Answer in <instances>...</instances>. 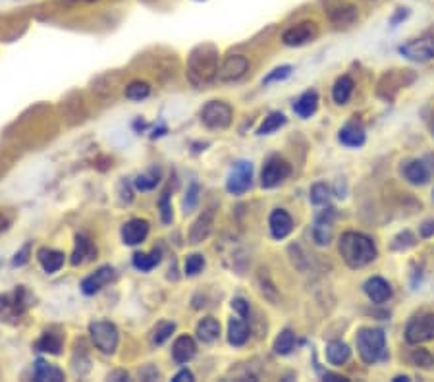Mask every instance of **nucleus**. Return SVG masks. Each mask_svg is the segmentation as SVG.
Wrapping results in <instances>:
<instances>
[{"mask_svg": "<svg viewBox=\"0 0 434 382\" xmlns=\"http://www.w3.org/2000/svg\"><path fill=\"white\" fill-rule=\"evenodd\" d=\"M8 226H10V221H8L6 216L0 213V234H2V232H6Z\"/></svg>", "mask_w": 434, "mask_h": 382, "instance_id": "nucleus-51", "label": "nucleus"}, {"mask_svg": "<svg viewBox=\"0 0 434 382\" xmlns=\"http://www.w3.org/2000/svg\"><path fill=\"white\" fill-rule=\"evenodd\" d=\"M354 93V80L349 75H342L338 78L332 87V99L336 105H346L349 101V97Z\"/></svg>", "mask_w": 434, "mask_h": 382, "instance_id": "nucleus-30", "label": "nucleus"}, {"mask_svg": "<svg viewBox=\"0 0 434 382\" xmlns=\"http://www.w3.org/2000/svg\"><path fill=\"white\" fill-rule=\"evenodd\" d=\"M248 70H249L248 58H245L243 54H232V56H226V58L222 60L221 68H218V80L224 81V83L238 81L248 74Z\"/></svg>", "mask_w": 434, "mask_h": 382, "instance_id": "nucleus-13", "label": "nucleus"}, {"mask_svg": "<svg viewBox=\"0 0 434 382\" xmlns=\"http://www.w3.org/2000/svg\"><path fill=\"white\" fill-rule=\"evenodd\" d=\"M31 305V295L23 286L16 288L12 294L0 295V321L16 322L27 307Z\"/></svg>", "mask_w": 434, "mask_h": 382, "instance_id": "nucleus-4", "label": "nucleus"}, {"mask_svg": "<svg viewBox=\"0 0 434 382\" xmlns=\"http://www.w3.org/2000/svg\"><path fill=\"white\" fill-rule=\"evenodd\" d=\"M317 35H319V27L314 21H301L297 26L287 27L282 35V43L286 47H303L317 39Z\"/></svg>", "mask_w": 434, "mask_h": 382, "instance_id": "nucleus-11", "label": "nucleus"}, {"mask_svg": "<svg viewBox=\"0 0 434 382\" xmlns=\"http://www.w3.org/2000/svg\"><path fill=\"white\" fill-rule=\"evenodd\" d=\"M214 226V215L213 211H207L191 224L189 228V242L191 243H203L207 240Z\"/></svg>", "mask_w": 434, "mask_h": 382, "instance_id": "nucleus-20", "label": "nucleus"}, {"mask_svg": "<svg viewBox=\"0 0 434 382\" xmlns=\"http://www.w3.org/2000/svg\"><path fill=\"white\" fill-rule=\"evenodd\" d=\"M292 70H294V68L287 66V64H286V66L276 68V70H272V72H270V74H268L267 78L263 80V85H270V83H276V81L287 80V78L292 75Z\"/></svg>", "mask_w": 434, "mask_h": 382, "instance_id": "nucleus-42", "label": "nucleus"}, {"mask_svg": "<svg viewBox=\"0 0 434 382\" xmlns=\"http://www.w3.org/2000/svg\"><path fill=\"white\" fill-rule=\"evenodd\" d=\"M403 172V178L413 184V186H425L428 180H430V172H428L427 164L423 161H409L403 164L401 168Z\"/></svg>", "mask_w": 434, "mask_h": 382, "instance_id": "nucleus-23", "label": "nucleus"}, {"mask_svg": "<svg viewBox=\"0 0 434 382\" xmlns=\"http://www.w3.org/2000/svg\"><path fill=\"white\" fill-rule=\"evenodd\" d=\"M355 344H357V354H359L361 361L365 365H374V363L384 361L388 357L386 349V334L381 329H361L355 336Z\"/></svg>", "mask_w": 434, "mask_h": 382, "instance_id": "nucleus-3", "label": "nucleus"}, {"mask_svg": "<svg viewBox=\"0 0 434 382\" xmlns=\"http://www.w3.org/2000/svg\"><path fill=\"white\" fill-rule=\"evenodd\" d=\"M408 381H409V376H406V375H403V376H401V375L400 376H394V382H408Z\"/></svg>", "mask_w": 434, "mask_h": 382, "instance_id": "nucleus-53", "label": "nucleus"}, {"mask_svg": "<svg viewBox=\"0 0 434 382\" xmlns=\"http://www.w3.org/2000/svg\"><path fill=\"white\" fill-rule=\"evenodd\" d=\"M195 354H197V344H195V340L191 336L184 334L176 338V342H174V348H172L174 361L184 365V363L191 361L195 357Z\"/></svg>", "mask_w": 434, "mask_h": 382, "instance_id": "nucleus-21", "label": "nucleus"}, {"mask_svg": "<svg viewBox=\"0 0 434 382\" xmlns=\"http://www.w3.org/2000/svg\"><path fill=\"white\" fill-rule=\"evenodd\" d=\"M159 262H161V253H159V251L134 255V267L137 268V270H141V272H149V270H153Z\"/></svg>", "mask_w": 434, "mask_h": 382, "instance_id": "nucleus-34", "label": "nucleus"}, {"mask_svg": "<svg viewBox=\"0 0 434 382\" xmlns=\"http://www.w3.org/2000/svg\"><path fill=\"white\" fill-rule=\"evenodd\" d=\"M338 139H340L342 145H346V147H351V149H357V147H363L365 145V141H367V134H365V127L361 126L359 122H347L346 126L342 127L340 134H338Z\"/></svg>", "mask_w": 434, "mask_h": 382, "instance_id": "nucleus-17", "label": "nucleus"}, {"mask_svg": "<svg viewBox=\"0 0 434 382\" xmlns=\"http://www.w3.org/2000/svg\"><path fill=\"white\" fill-rule=\"evenodd\" d=\"M249 340V327L245 319H230L228 322V342L241 348Z\"/></svg>", "mask_w": 434, "mask_h": 382, "instance_id": "nucleus-28", "label": "nucleus"}, {"mask_svg": "<svg viewBox=\"0 0 434 382\" xmlns=\"http://www.w3.org/2000/svg\"><path fill=\"white\" fill-rule=\"evenodd\" d=\"M159 181H161V172H159L157 168H153V170H149L147 174L137 176L134 180V186L139 189V191H149V189L157 188Z\"/></svg>", "mask_w": 434, "mask_h": 382, "instance_id": "nucleus-37", "label": "nucleus"}, {"mask_svg": "<svg viewBox=\"0 0 434 382\" xmlns=\"http://www.w3.org/2000/svg\"><path fill=\"white\" fill-rule=\"evenodd\" d=\"M406 340L411 346L434 340V313H423L413 317L406 327Z\"/></svg>", "mask_w": 434, "mask_h": 382, "instance_id": "nucleus-8", "label": "nucleus"}, {"mask_svg": "<svg viewBox=\"0 0 434 382\" xmlns=\"http://www.w3.org/2000/svg\"><path fill=\"white\" fill-rule=\"evenodd\" d=\"M205 267V257L199 253L189 255L186 259V275L187 276H197Z\"/></svg>", "mask_w": 434, "mask_h": 382, "instance_id": "nucleus-41", "label": "nucleus"}, {"mask_svg": "<svg viewBox=\"0 0 434 382\" xmlns=\"http://www.w3.org/2000/svg\"><path fill=\"white\" fill-rule=\"evenodd\" d=\"M419 232H421V238H425V240H428V238H433L434 235V221L430 218V221H425L419 226Z\"/></svg>", "mask_w": 434, "mask_h": 382, "instance_id": "nucleus-47", "label": "nucleus"}, {"mask_svg": "<svg viewBox=\"0 0 434 382\" xmlns=\"http://www.w3.org/2000/svg\"><path fill=\"white\" fill-rule=\"evenodd\" d=\"M433 197H434V193H433Z\"/></svg>", "mask_w": 434, "mask_h": 382, "instance_id": "nucleus-55", "label": "nucleus"}, {"mask_svg": "<svg viewBox=\"0 0 434 382\" xmlns=\"http://www.w3.org/2000/svg\"><path fill=\"white\" fill-rule=\"evenodd\" d=\"M284 124H286V116L282 115V112H270V115L265 118V122H263V124L259 126L257 134L259 135L272 134V132H276V129H280Z\"/></svg>", "mask_w": 434, "mask_h": 382, "instance_id": "nucleus-36", "label": "nucleus"}, {"mask_svg": "<svg viewBox=\"0 0 434 382\" xmlns=\"http://www.w3.org/2000/svg\"><path fill=\"white\" fill-rule=\"evenodd\" d=\"M330 18H332L336 26H349V23H354L357 20V10L351 4H342V6L334 8L330 12Z\"/></svg>", "mask_w": 434, "mask_h": 382, "instance_id": "nucleus-32", "label": "nucleus"}, {"mask_svg": "<svg viewBox=\"0 0 434 382\" xmlns=\"http://www.w3.org/2000/svg\"><path fill=\"white\" fill-rule=\"evenodd\" d=\"M317 108H319V93L313 91V89L305 91V93L301 95L300 99L294 102V112L300 116V118H311V116L317 112Z\"/></svg>", "mask_w": 434, "mask_h": 382, "instance_id": "nucleus-26", "label": "nucleus"}, {"mask_svg": "<svg viewBox=\"0 0 434 382\" xmlns=\"http://www.w3.org/2000/svg\"><path fill=\"white\" fill-rule=\"evenodd\" d=\"M147 234L149 222L143 221V218H134L122 226V240L126 245H139L141 242H145Z\"/></svg>", "mask_w": 434, "mask_h": 382, "instance_id": "nucleus-18", "label": "nucleus"}, {"mask_svg": "<svg viewBox=\"0 0 434 382\" xmlns=\"http://www.w3.org/2000/svg\"><path fill=\"white\" fill-rule=\"evenodd\" d=\"M234 110L224 101H211L201 110V122L211 129H226L232 124Z\"/></svg>", "mask_w": 434, "mask_h": 382, "instance_id": "nucleus-7", "label": "nucleus"}, {"mask_svg": "<svg viewBox=\"0 0 434 382\" xmlns=\"http://www.w3.org/2000/svg\"><path fill=\"white\" fill-rule=\"evenodd\" d=\"M349 356H351V349H349V346L346 342L332 340V342L327 344V359L330 365H336V367L344 365V363H347Z\"/></svg>", "mask_w": 434, "mask_h": 382, "instance_id": "nucleus-29", "label": "nucleus"}, {"mask_svg": "<svg viewBox=\"0 0 434 382\" xmlns=\"http://www.w3.org/2000/svg\"><path fill=\"white\" fill-rule=\"evenodd\" d=\"M232 309H234L241 319H248L249 317V303L245 302L243 297H235L234 302H232Z\"/></svg>", "mask_w": 434, "mask_h": 382, "instance_id": "nucleus-45", "label": "nucleus"}, {"mask_svg": "<svg viewBox=\"0 0 434 382\" xmlns=\"http://www.w3.org/2000/svg\"><path fill=\"white\" fill-rule=\"evenodd\" d=\"M35 381L39 382H62L64 381V371H60L56 365L37 359L33 367Z\"/></svg>", "mask_w": 434, "mask_h": 382, "instance_id": "nucleus-27", "label": "nucleus"}, {"mask_svg": "<svg viewBox=\"0 0 434 382\" xmlns=\"http://www.w3.org/2000/svg\"><path fill=\"white\" fill-rule=\"evenodd\" d=\"M251 180H253V164L249 161H238L226 180L228 193L243 195L251 188Z\"/></svg>", "mask_w": 434, "mask_h": 382, "instance_id": "nucleus-10", "label": "nucleus"}, {"mask_svg": "<svg viewBox=\"0 0 434 382\" xmlns=\"http://www.w3.org/2000/svg\"><path fill=\"white\" fill-rule=\"evenodd\" d=\"M415 78H417V75H415V72H411V70H390V72H386V74L381 78V81H379L376 93H379V97H382V99H386V101H394L398 91L409 87L415 81Z\"/></svg>", "mask_w": 434, "mask_h": 382, "instance_id": "nucleus-5", "label": "nucleus"}, {"mask_svg": "<svg viewBox=\"0 0 434 382\" xmlns=\"http://www.w3.org/2000/svg\"><path fill=\"white\" fill-rule=\"evenodd\" d=\"M340 255L349 268H363L376 259V245L361 232H346L340 238Z\"/></svg>", "mask_w": 434, "mask_h": 382, "instance_id": "nucleus-2", "label": "nucleus"}, {"mask_svg": "<svg viewBox=\"0 0 434 382\" xmlns=\"http://www.w3.org/2000/svg\"><path fill=\"white\" fill-rule=\"evenodd\" d=\"M195 334L199 338L203 344H213L218 340L221 336V322L216 321L214 317H205L197 322V329H195Z\"/></svg>", "mask_w": 434, "mask_h": 382, "instance_id": "nucleus-25", "label": "nucleus"}, {"mask_svg": "<svg viewBox=\"0 0 434 382\" xmlns=\"http://www.w3.org/2000/svg\"><path fill=\"white\" fill-rule=\"evenodd\" d=\"M191 382V381H195L194 378V375H191V373H189V371L187 369H184V371H180V373H178V375L174 376V382Z\"/></svg>", "mask_w": 434, "mask_h": 382, "instance_id": "nucleus-49", "label": "nucleus"}, {"mask_svg": "<svg viewBox=\"0 0 434 382\" xmlns=\"http://www.w3.org/2000/svg\"><path fill=\"white\" fill-rule=\"evenodd\" d=\"M218 51L214 45H199L187 56L186 75L194 87L201 89L218 78Z\"/></svg>", "mask_w": 434, "mask_h": 382, "instance_id": "nucleus-1", "label": "nucleus"}, {"mask_svg": "<svg viewBox=\"0 0 434 382\" xmlns=\"http://www.w3.org/2000/svg\"><path fill=\"white\" fill-rule=\"evenodd\" d=\"M328 201H330V188H328L327 184H322V181L313 184V188H311V203L317 205V207H322Z\"/></svg>", "mask_w": 434, "mask_h": 382, "instance_id": "nucleus-39", "label": "nucleus"}, {"mask_svg": "<svg viewBox=\"0 0 434 382\" xmlns=\"http://www.w3.org/2000/svg\"><path fill=\"white\" fill-rule=\"evenodd\" d=\"M37 259H39L43 270H45V272H48V275H54V272H58V270L62 268V265H64V253H62V251H58V249H51V248L39 249V253H37Z\"/></svg>", "mask_w": 434, "mask_h": 382, "instance_id": "nucleus-24", "label": "nucleus"}, {"mask_svg": "<svg viewBox=\"0 0 434 382\" xmlns=\"http://www.w3.org/2000/svg\"><path fill=\"white\" fill-rule=\"evenodd\" d=\"M408 16H409L408 8H398V12H396L394 18H392V20H390V23H392V26H396V23H400L401 20H406V18H408Z\"/></svg>", "mask_w": 434, "mask_h": 382, "instance_id": "nucleus-48", "label": "nucleus"}, {"mask_svg": "<svg viewBox=\"0 0 434 382\" xmlns=\"http://www.w3.org/2000/svg\"><path fill=\"white\" fill-rule=\"evenodd\" d=\"M95 257H97V248L93 245V242L83 234L75 235V248L74 253H72V259H70L72 265L78 267V265H83L87 261H93Z\"/></svg>", "mask_w": 434, "mask_h": 382, "instance_id": "nucleus-22", "label": "nucleus"}, {"mask_svg": "<svg viewBox=\"0 0 434 382\" xmlns=\"http://www.w3.org/2000/svg\"><path fill=\"white\" fill-rule=\"evenodd\" d=\"M114 276H116V272H114L112 267H108V265L107 267H100L99 270H95L93 275L83 278V282H81V292L85 295H95L97 292L105 288L108 282H112Z\"/></svg>", "mask_w": 434, "mask_h": 382, "instance_id": "nucleus-15", "label": "nucleus"}, {"mask_svg": "<svg viewBox=\"0 0 434 382\" xmlns=\"http://www.w3.org/2000/svg\"><path fill=\"white\" fill-rule=\"evenodd\" d=\"M72 2H99V0H72Z\"/></svg>", "mask_w": 434, "mask_h": 382, "instance_id": "nucleus-54", "label": "nucleus"}, {"mask_svg": "<svg viewBox=\"0 0 434 382\" xmlns=\"http://www.w3.org/2000/svg\"><path fill=\"white\" fill-rule=\"evenodd\" d=\"M322 378L328 382H347L346 376H342V375H336V373H322Z\"/></svg>", "mask_w": 434, "mask_h": 382, "instance_id": "nucleus-50", "label": "nucleus"}, {"mask_svg": "<svg viewBox=\"0 0 434 382\" xmlns=\"http://www.w3.org/2000/svg\"><path fill=\"white\" fill-rule=\"evenodd\" d=\"M159 208H161L162 222H164V224H170L174 218V215H172V205H170V193H168V191H164V193L161 195Z\"/></svg>", "mask_w": 434, "mask_h": 382, "instance_id": "nucleus-43", "label": "nucleus"}, {"mask_svg": "<svg viewBox=\"0 0 434 382\" xmlns=\"http://www.w3.org/2000/svg\"><path fill=\"white\" fill-rule=\"evenodd\" d=\"M124 93H126L129 101H145L149 95H151V85H149L147 81H132Z\"/></svg>", "mask_w": 434, "mask_h": 382, "instance_id": "nucleus-35", "label": "nucleus"}, {"mask_svg": "<svg viewBox=\"0 0 434 382\" xmlns=\"http://www.w3.org/2000/svg\"><path fill=\"white\" fill-rule=\"evenodd\" d=\"M110 378H112V381H114V378H124V381H126L127 375H126V373H114V375H110Z\"/></svg>", "mask_w": 434, "mask_h": 382, "instance_id": "nucleus-52", "label": "nucleus"}, {"mask_svg": "<svg viewBox=\"0 0 434 382\" xmlns=\"http://www.w3.org/2000/svg\"><path fill=\"white\" fill-rule=\"evenodd\" d=\"M35 349H37V351H45V354L58 356L62 351V336L54 334V332H43V336L35 342Z\"/></svg>", "mask_w": 434, "mask_h": 382, "instance_id": "nucleus-31", "label": "nucleus"}, {"mask_svg": "<svg viewBox=\"0 0 434 382\" xmlns=\"http://www.w3.org/2000/svg\"><path fill=\"white\" fill-rule=\"evenodd\" d=\"M334 213L332 208L328 211H322L321 215L314 218L313 224V240L317 245H328L332 242V235H334Z\"/></svg>", "mask_w": 434, "mask_h": 382, "instance_id": "nucleus-14", "label": "nucleus"}, {"mask_svg": "<svg viewBox=\"0 0 434 382\" xmlns=\"http://www.w3.org/2000/svg\"><path fill=\"white\" fill-rule=\"evenodd\" d=\"M268 228H270V235L274 240H286L294 230V221L284 208H274L268 218Z\"/></svg>", "mask_w": 434, "mask_h": 382, "instance_id": "nucleus-16", "label": "nucleus"}, {"mask_svg": "<svg viewBox=\"0 0 434 382\" xmlns=\"http://www.w3.org/2000/svg\"><path fill=\"white\" fill-rule=\"evenodd\" d=\"M400 54L411 62H428L434 58V39L421 37L401 45Z\"/></svg>", "mask_w": 434, "mask_h": 382, "instance_id": "nucleus-12", "label": "nucleus"}, {"mask_svg": "<svg viewBox=\"0 0 434 382\" xmlns=\"http://www.w3.org/2000/svg\"><path fill=\"white\" fill-rule=\"evenodd\" d=\"M174 330H176V324H174V322H161V324L153 330L151 340H153L154 346H162V344L166 342L168 338L172 336Z\"/></svg>", "mask_w": 434, "mask_h": 382, "instance_id": "nucleus-40", "label": "nucleus"}, {"mask_svg": "<svg viewBox=\"0 0 434 382\" xmlns=\"http://www.w3.org/2000/svg\"><path fill=\"white\" fill-rule=\"evenodd\" d=\"M409 359H411L413 365L421 367V369H433L434 367V357L428 349H423V348L413 349L411 356H409Z\"/></svg>", "mask_w": 434, "mask_h": 382, "instance_id": "nucleus-38", "label": "nucleus"}, {"mask_svg": "<svg viewBox=\"0 0 434 382\" xmlns=\"http://www.w3.org/2000/svg\"><path fill=\"white\" fill-rule=\"evenodd\" d=\"M29 251H31V243H26V245H23L18 253L14 255V259H12L14 267H23V265L29 261Z\"/></svg>", "mask_w": 434, "mask_h": 382, "instance_id": "nucleus-44", "label": "nucleus"}, {"mask_svg": "<svg viewBox=\"0 0 434 382\" xmlns=\"http://www.w3.org/2000/svg\"><path fill=\"white\" fill-rule=\"evenodd\" d=\"M363 290H365L369 299L373 303H379V305H381V303H386L388 299L392 297V286H390L384 278H381V276L369 278V280L363 284Z\"/></svg>", "mask_w": 434, "mask_h": 382, "instance_id": "nucleus-19", "label": "nucleus"}, {"mask_svg": "<svg viewBox=\"0 0 434 382\" xmlns=\"http://www.w3.org/2000/svg\"><path fill=\"white\" fill-rule=\"evenodd\" d=\"M290 174H292V166H290L282 156L272 154V156L265 162V166H263V172H260V186L265 189H272L276 188V186H280L282 181L286 180Z\"/></svg>", "mask_w": 434, "mask_h": 382, "instance_id": "nucleus-9", "label": "nucleus"}, {"mask_svg": "<svg viewBox=\"0 0 434 382\" xmlns=\"http://www.w3.org/2000/svg\"><path fill=\"white\" fill-rule=\"evenodd\" d=\"M295 348V334L290 329H284L274 340V351L278 356H287Z\"/></svg>", "mask_w": 434, "mask_h": 382, "instance_id": "nucleus-33", "label": "nucleus"}, {"mask_svg": "<svg viewBox=\"0 0 434 382\" xmlns=\"http://www.w3.org/2000/svg\"><path fill=\"white\" fill-rule=\"evenodd\" d=\"M197 193H199V186H197V184H191V188H189L186 197V211H191V208L195 207V203L199 199V195Z\"/></svg>", "mask_w": 434, "mask_h": 382, "instance_id": "nucleus-46", "label": "nucleus"}, {"mask_svg": "<svg viewBox=\"0 0 434 382\" xmlns=\"http://www.w3.org/2000/svg\"><path fill=\"white\" fill-rule=\"evenodd\" d=\"M89 336L93 340L95 348L102 354H114L118 348V329L116 324L108 321H95L89 324Z\"/></svg>", "mask_w": 434, "mask_h": 382, "instance_id": "nucleus-6", "label": "nucleus"}]
</instances>
